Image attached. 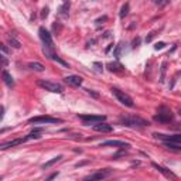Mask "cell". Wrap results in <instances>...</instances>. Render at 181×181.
<instances>
[{
    "label": "cell",
    "mask_w": 181,
    "mask_h": 181,
    "mask_svg": "<svg viewBox=\"0 0 181 181\" xmlns=\"http://www.w3.org/2000/svg\"><path fill=\"white\" fill-rule=\"evenodd\" d=\"M119 122L126 127H144V126H149L147 120H144L139 116H122L119 119Z\"/></svg>",
    "instance_id": "6da1fadb"
},
{
    "label": "cell",
    "mask_w": 181,
    "mask_h": 181,
    "mask_svg": "<svg viewBox=\"0 0 181 181\" xmlns=\"http://www.w3.org/2000/svg\"><path fill=\"white\" fill-rule=\"evenodd\" d=\"M112 93L116 96V99L122 105H125V106H127V107H134L133 99H132L127 93L123 92V91H120V89H118V88H112Z\"/></svg>",
    "instance_id": "7a4b0ae2"
},
{
    "label": "cell",
    "mask_w": 181,
    "mask_h": 181,
    "mask_svg": "<svg viewBox=\"0 0 181 181\" xmlns=\"http://www.w3.org/2000/svg\"><path fill=\"white\" fill-rule=\"evenodd\" d=\"M38 85L43 89L48 91V92H52V93H62L64 92V88L59 85V84L47 81V79H40V81H38Z\"/></svg>",
    "instance_id": "3957f363"
},
{
    "label": "cell",
    "mask_w": 181,
    "mask_h": 181,
    "mask_svg": "<svg viewBox=\"0 0 181 181\" xmlns=\"http://www.w3.org/2000/svg\"><path fill=\"white\" fill-rule=\"evenodd\" d=\"M173 118H174L173 112H171L170 109H167L166 106H161L159 113L154 115V120L156 122H159V123H168V122L173 120Z\"/></svg>",
    "instance_id": "277c9868"
},
{
    "label": "cell",
    "mask_w": 181,
    "mask_h": 181,
    "mask_svg": "<svg viewBox=\"0 0 181 181\" xmlns=\"http://www.w3.org/2000/svg\"><path fill=\"white\" fill-rule=\"evenodd\" d=\"M28 123L31 125H51V123H62V120L52 116H36V118L28 119Z\"/></svg>",
    "instance_id": "5b68a950"
},
{
    "label": "cell",
    "mask_w": 181,
    "mask_h": 181,
    "mask_svg": "<svg viewBox=\"0 0 181 181\" xmlns=\"http://www.w3.org/2000/svg\"><path fill=\"white\" fill-rule=\"evenodd\" d=\"M38 34H40L41 41L44 43V48H48V50H54V43H52V37L50 31L44 27H40L38 28Z\"/></svg>",
    "instance_id": "8992f818"
},
{
    "label": "cell",
    "mask_w": 181,
    "mask_h": 181,
    "mask_svg": "<svg viewBox=\"0 0 181 181\" xmlns=\"http://www.w3.org/2000/svg\"><path fill=\"white\" fill-rule=\"evenodd\" d=\"M79 119L85 125H95V123H99V122H105L106 120V116H100V115H79Z\"/></svg>",
    "instance_id": "52a82bcc"
},
{
    "label": "cell",
    "mask_w": 181,
    "mask_h": 181,
    "mask_svg": "<svg viewBox=\"0 0 181 181\" xmlns=\"http://www.w3.org/2000/svg\"><path fill=\"white\" fill-rule=\"evenodd\" d=\"M27 140H30L28 136H26V137H20V139H14V140L4 141V143L0 144V150H6V149H10V147H14V146H19V144L26 143Z\"/></svg>",
    "instance_id": "ba28073f"
},
{
    "label": "cell",
    "mask_w": 181,
    "mask_h": 181,
    "mask_svg": "<svg viewBox=\"0 0 181 181\" xmlns=\"http://www.w3.org/2000/svg\"><path fill=\"white\" fill-rule=\"evenodd\" d=\"M153 136L156 139H159L161 141H175V143H180L181 140V134H163V133H154Z\"/></svg>",
    "instance_id": "9c48e42d"
},
{
    "label": "cell",
    "mask_w": 181,
    "mask_h": 181,
    "mask_svg": "<svg viewBox=\"0 0 181 181\" xmlns=\"http://www.w3.org/2000/svg\"><path fill=\"white\" fill-rule=\"evenodd\" d=\"M112 174V171H109V170H100V171H98V173H95V174H91V175H86L85 177V180L88 181V180H104V178H107L109 175Z\"/></svg>",
    "instance_id": "30bf717a"
},
{
    "label": "cell",
    "mask_w": 181,
    "mask_h": 181,
    "mask_svg": "<svg viewBox=\"0 0 181 181\" xmlns=\"http://www.w3.org/2000/svg\"><path fill=\"white\" fill-rule=\"evenodd\" d=\"M93 130L99 132V133H111V132H113V127L105 122H99L93 125Z\"/></svg>",
    "instance_id": "8fae6325"
},
{
    "label": "cell",
    "mask_w": 181,
    "mask_h": 181,
    "mask_svg": "<svg viewBox=\"0 0 181 181\" xmlns=\"http://www.w3.org/2000/svg\"><path fill=\"white\" fill-rule=\"evenodd\" d=\"M64 81L71 86H81L84 79H82L81 77H78V75H68V77L64 78Z\"/></svg>",
    "instance_id": "7c38bea8"
},
{
    "label": "cell",
    "mask_w": 181,
    "mask_h": 181,
    "mask_svg": "<svg viewBox=\"0 0 181 181\" xmlns=\"http://www.w3.org/2000/svg\"><path fill=\"white\" fill-rule=\"evenodd\" d=\"M100 146H113V147H130L129 143L122 140H106L104 143H100Z\"/></svg>",
    "instance_id": "4fadbf2b"
},
{
    "label": "cell",
    "mask_w": 181,
    "mask_h": 181,
    "mask_svg": "<svg viewBox=\"0 0 181 181\" xmlns=\"http://www.w3.org/2000/svg\"><path fill=\"white\" fill-rule=\"evenodd\" d=\"M70 7H71L70 0H65V2L62 3V6L59 7V16L64 17V19H67L68 16H70Z\"/></svg>",
    "instance_id": "5bb4252c"
},
{
    "label": "cell",
    "mask_w": 181,
    "mask_h": 181,
    "mask_svg": "<svg viewBox=\"0 0 181 181\" xmlns=\"http://www.w3.org/2000/svg\"><path fill=\"white\" fill-rule=\"evenodd\" d=\"M7 43H9V45H11L13 48H16V50H19L20 47H21V43H20L17 38L14 37V34H10L7 37Z\"/></svg>",
    "instance_id": "9a60e30c"
},
{
    "label": "cell",
    "mask_w": 181,
    "mask_h": 181,
    "mask_svg": "<svg viewBox=\"0 0 181 181\" xmlns=\"http://www.w3.org/2000/svg\"><path fill=\"white\" fill-rule=\"evenodd\" d=\"M153 167H154V168H157V170H159L161 174H164L166 177H173V178L175 177V174H174V173H171L170 170H167V168H164V167L159 166V164H156V163H153Z\"/></svg>",
    "instance_id": "2e32d148"
},
{
    "label": "cell",
    "mask_w": 181,
    "mask_h": 181,
    "mask_svg": "<svg viewBox=\"0 0 181 181\" xmlns=\"http://www.w3.org/2000/svg\"><path fill=\"white\" fill-rule=\"evenodd\" d=\"M3 81L6 82V85H7L9 88H13V86H14V81H13V77L9 74L7 71H3Z\"/></svg>",
    "instance_id": "e0dca14e"
},
{
    "label": "cell",
    "mask_w": 181,
    "mask_h": 181,
    "mask_svg": "<svg viewBox=\"0 0 181 181\" xmlns=\"http://www.w3.org/2000/svg\"><path fill=\"white\" fill-rule=\"evenodd\" d=\"M61 160H62V156L59 154V156H57V157H54V159H51V160H50V161H47V163H45V164H43V168H44V170H47V168H50V167H51V166H54L55 163L61 161Z\"/></svg>",
    "instance_id": "ac0fdd59"
},
{
    "label": "cell",
    "mask_w": 181,
    "mask_h": 181,
    "mask_svg": "<svg viewBox=\"0 0 181 181\" xmlns=\"http://www.w3.org/2000/svg\"><path fill=\"white\" fill-rule=\"evenodd\" d=\"M28 68L30 70H33V71H37V72H44V65L40 62H30L28 64Z\"/></svg>",
    "instance_id": "d6986e66"
},
{
    "label": "cell",
    "mask_w": 181,
    "mask_h": 181,
    "mask_svg": "<svg viewBox=\"0 0 181 181\" xmlns=\"http://www.w3.org/2000/svg\"><path fill=\"white\" fill-rule=\"evenodd\" d=\"M164 146H166L167 149L175 150V152H180V150H181L180 143H175V141H164Z\"/></svg>",
    "instance_id": "ffe728a7"
},
{
    "label": "cell",
    "mask_w": 181,
    "mask_h": 181,
    "mask_svg": "<svg viewBox=\"0 0 181 181\" xmlns=\"http://www.w3.org/2000/svg\"><path fill=\"white\" fill-rule=\"evenodd\" d=\"M107 68H109V71H112V72H120V71H123V67L118 62L107 64Z\"/></svg>",
    "instance_id": "44dd1931"
},
{
    "label": "cell",
    "mask_w": 181,
    "mask_h": 181,
    "mask_svg": "<svg viewBox=\"0 0 181 181\" xmlns=\"http://www.w3.org/2000/svg\"><path fill=\"white\" fill-rule=\"evenodd\" d=\"M127 14H129V3H125L122 6V9H120V13H119V16H120V19H125Z\"/></svg>",
    "instance_id": "7402d4cb"
},
{
    "label": "cell",
    "mask_w": 181,
    "mask_h": 181,
    "mask_svg": "<svg viewBox=\"0 0 181 181\" xmlns=\"http://www.w3.org/2000/svg\"><path fill=\"white\" fill-rule=\"evenodd\" d=\"M154 3L157 4V6H160V7H161V6H166V4L170 3V0H154Z\"/></svg>",
    "instance_id": "603a6c76"
},
{
    "label": "cell",
    "mask_w": 181,
    "mask_h": 181,
    "mask_svg": "<svg viewBox=\"0 0 181 181\" xmlns=\"http://www.w3.org/2000/svg\"><path fill=\"white\" fill-rule=\"evenodd\" d=\"M166 67H167V64L166 62H163L161 65V79H160V82L164 81V74H166Z\"/></svg>",
    "instance_id": "cb8c5ba5"
},
{
    "label": "cell",
    "mask_w": 181,
    "mask_h": 181,
    "mask_svg": "<svg viewBox=\"0 0 181 181\" xmlns=\"http://www.w3.org/2000/svg\"><path fill=\"white\" fill-rule=\"evenodd\" d=\"M166 47V44H164V43H161V41H160V43H157V44L154 45V50H163V48Z\"/></svg>",
    "instance_id": "d4e9b609"
},
{
    "label": "cell",
    "mask_w": 181,
    "mask_h": 181,
    "mask_svg": "<svg viewBox=\"0 0 181 181\" xmlns=\"http://www.w3.org/2000/svg\"><path fill=\"white\" fill-rule=\"evenodd\" d=\"M115 57H116V58H119V57H120V45H118V47H116V50H115Z\"/></svg>",
    "instance_id": "484cf974"
},
{
    "label": "cell",
    "mask_w": 181,
    "mask_h": 181,
    "mask_svg": "<svg viewBox=\"0 0 181 181\" xmlns=\"http://www.w3.org/2000/svg\"><path fill=\"white\" fill-rule=\"evenodd\" d=\"M48 16V9L45 7V9H43V13H41V19H45Z\"/></svg>",
    "instance_id": "4316f807"
},
{
    "label": "cell",
    "mask_w": 181,
    "mask_h": 181,
    "mask_svg": "<svg viewBox=\"0 0 181 181\" xmlns=\"http://www.w3.org/2000/svg\"><path fill=\"white\" fill-rule=\"evenodd\" d=\"M0 51L4 52V54H7V52H9V48H6L3 44H2V43H0Z\"/></svg>",
    "instance_id": "83f0119b"
},
{
    "label": "cell",
    "mask_w": 181,
    "mask_h": 181,
    "mask_svg": "<svg viewBox=\"0 0 181 181\" xmlns=\"http://www.w3.org/2000/svg\"><path fill=\"white\" fill-rule=\"evenodd\" d=\"M86 92H88L89 95H92L93 98H99V95H98L96 92H93V91H91V89H86Z\"/></svg>",
    "instance_id": "f1b7e54d"
},
{
    "label": "cell",
    "mask_w": 181,
    "mask_h": 181,
    "mask_svg": "<svg viewBox=\"0 0 181 181\" xmlns=\"http://www.w3.org/2000/svg\"><path fill=\"white\" fill-rule=\"evenodd\" d=\"M153 37H154V33H150L147 37H146V43H150V41L153 40Z\"/></svg>",
    "instance_id": "f546056e"
},
{
    "label": "cell",
    "mask_w": 181,
    "mask_h": 181,
    "mask_svg": "<svg viewBox=\"0 0 181 181\" xmlns=\"http://www.w3.org/2000/svg\"><path fill=\"white\" fill-rule=\"evenodd\" d=\"M93 67H96V70L99 71V72L102 71V64L100 62H93Z\"/></svg>",
    "instance_id": "4dcf8cb0"
},
{
    "label": "cell",
    "mask_w": 181,
    "mask_h": 181,
    "mask_svg": "<svg viewBox=\"0 0 181 181\" xmlns=\"http://www.w3.org/2000/svg\"><path fill=\"white\" fill-rule=\"evenodd\" d=\"M106 20H107V17H106V16H104V17H100V19H98V20H96V24H99V23L100 21H106Z\"/></svg>",
    "instance_id": "1f68e13d"
},
{
    "label": "cell",
    "mask_w": 181,
    "mask_h": 181,
    "mask_svg": "<svg viewBox=\"0 0 181 181\" xmlns=\"http://www.w3.org/2000/svg\"><path fill=\"white\" fill-rule=\"evenodd\" d=\"M3 116H4V107H3V106H0V122H2Z\"/></svg>",
    "instance_id": "d6a6232c"
},
{
    "label": "cell",
    "mask_w": 181,
    "mask_h": 181,
    "mask_svg": "<svg viewBox=\"0 0 181 181\" xmlns=\"http://www.w3.org/2000/svg\"><path fill=\"white\" fill-rule=\"evenodd\" d=\"M139 44H140V38L137 37V38H136V40H134V41H133V48H136V47H137V45H139Z\"/></svg>",
    "instance_id": "836d02e7"
},
{
    "label": "cell",
    "mask_w": 181,
    "mask_h": 181,
    "mask_svg": "<svg viewBox=\"0 0 181 181\" xmlns=\"http://www.w3.org/2000/svg\"><path fill=\"white\" fill-rule=\"evenodd\" d=\"M55 177H58V173H52L51 175L47 178V180H52V178H55Z\"/></svg>",
    "instance_id": "e575fe53"
},
{
    "label": "cell",
    "mask_w": 181,
    "mask_h": 181,
    "mask_svg": "<svg viewBox=\"0 0 181 181\" xmlns=\"http://www.w3.org/2000/svg\"><path fill=\"white\" fill-rule=\"evenodd\" d=\"M111 37V31H106V33L104 34V38H109Z\"/></svg>",
    "instance_id": "d590c367"
},
{
    "label": "cell",
    "mask_w": 181,
    "mask_h": 181,
    "mask_svg": "<svg viewBox=\"0 0 181 181\" xmlns=\"http://www.w3.org/2000/svg\"><path fill=\"white\" fill-rule=\"evenodd\" d=\"M112 47H113V44H111V45H109V47L106 48V52H109V51H111V48H112Z\"/></svg>",
    "instance_id": "8d00e7d4"
}]
</instances>
